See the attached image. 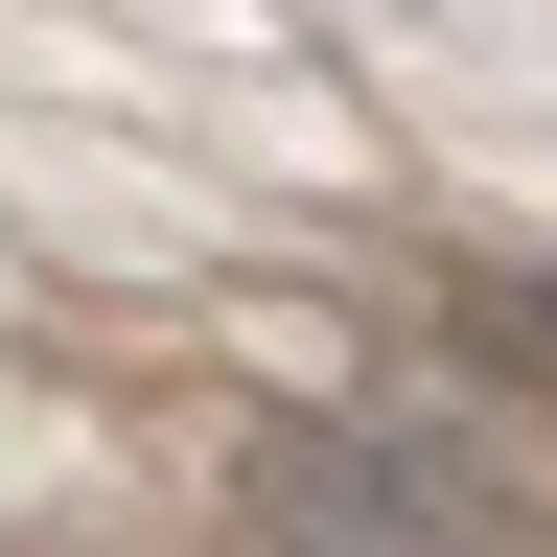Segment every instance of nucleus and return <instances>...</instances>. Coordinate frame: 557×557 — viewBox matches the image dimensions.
Returning <instances> with one entry per match:
<instances>
[{"label": "nucleus", "instance_id": "f257e3e1", "mask_svg": "<svg viewBox=\"0 0 557 557\" xmlns=\"http://www.w3.org/2000/svg\"><path fill=\"white\" fill-rule=\"evenodd\" d=\"M233 557H534V487L465 418H256Z\"/></svg>", "mask_w": 557, "mask_h": 557}]
</instances>
